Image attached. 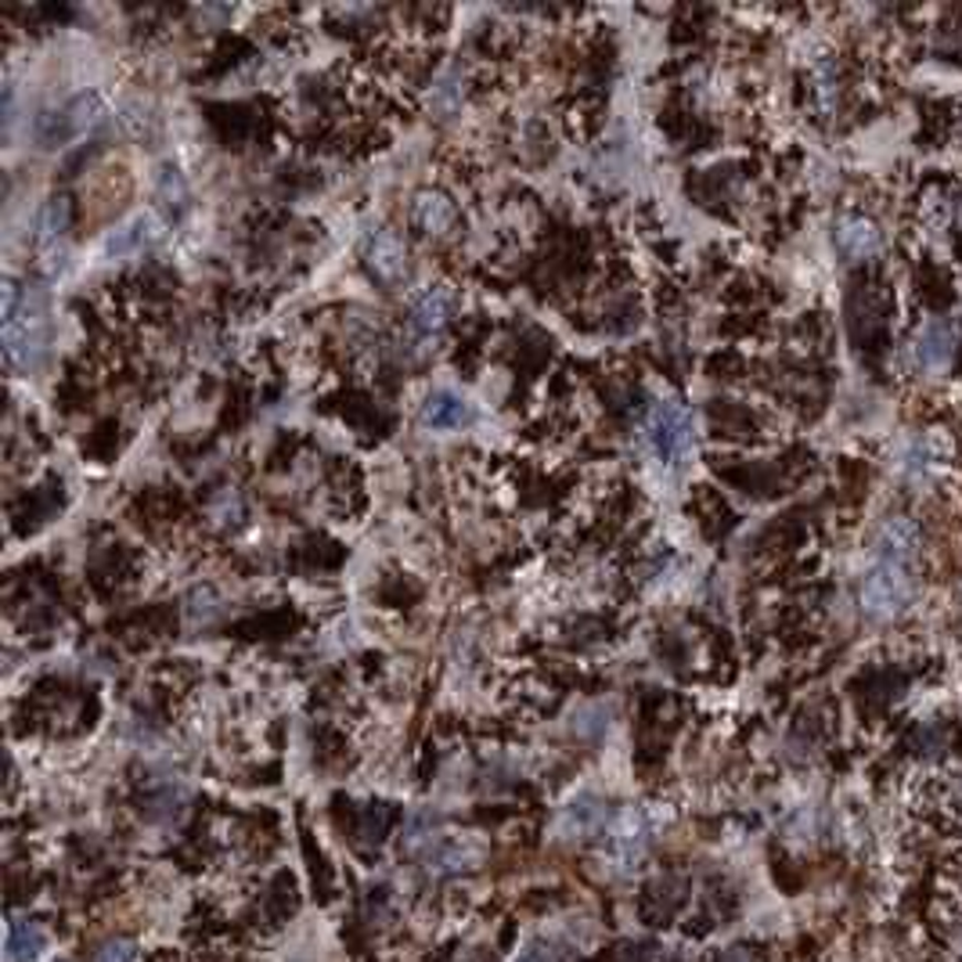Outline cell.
Listing matches in <instances>:
<instances>
[{
	"label": "cell",
	"instance_id": "2e32d148",
	"mask_svg": "<svg viewBox=\"0 0 962 962\" xmlns=\"http://www.w3.org/2000/svg\"><path fill=\"white\" fill-rule=\"evenodd\" d=\"M47 948V933L40 923H30V919H22V923H11L8 930V959L11 962H33L44 955Z\"/></svg>",
	"mask_w": 962,
	"mask_h": 962
},
{
	"label": "cell",
	"instance_id": "52a82bcc",
	"mask_svg": "<svg viewBox=\"0 0 962 962\" xmlns=\"http://www.w3.org/2000/svg\"><path fill=\"white\" fill-rule=\"evenodd\" d=\"M411 228L419 231L422 239H447L458 224V205L447 191L440 188H422L411 195V210H408Z\"/></svg>",
	"mask_w": 962,
	"mask_h": 962
},
{
	"label": "cell",
	"instance_id": "277c9868",
	"mask_svg": "<svg viewBox=\"0 0 962 962\" xmlns=\"http://www.w3.org/2000/svg\"><path fill=\"white\" fill-rule=\"evenodd\" d=\"M955 347H959V332L948 318H927L916 328L912 336V364L923 376H941L952 368L955 361Z\"/></svg>",
	"mask_w": 962,
	"mask_h": 962
},
{
	"label": "cell",
	"instance_id": "9c48e42d",
	"mask_svg": "<svg viewBox=\"0 0 962 962\" xmlns=\"http://www.w3.org/2000/svg\"><path fill=\"white\" fill-rule=\"evenodd\" d=\"M941 447L933 436H909L905 444L898 447V458H895V469L909 487L927 490L933 479L941 473Z\"/></svg>",
	"mask_w": 962,
	"mask_h": 962
},
{
	"label": "cell",
	"instance_id": "8992f818",
	"mask_svg": "<svg viewBox=\"0 0 962 962\" xmlns=\"http://www.w3.org/2000/svg\"><path fill=\"white\" fill-rule=\"evenodd\" d=\"M455 307H458V293L451 285H430L411 299L408 307V325L411 332L419 339H433L440 336L444 328L455 318Z\"/></svg>",
	"mask_w": 962,
	"mask_h": 962
},
{
	"label": "cell",
	"instance_id": "ba28073f",
	"mask_svg": "<svg viewBox=\"0 0 962 962\" xmlns=\"http://www.w3.org/2000/svg\"><path fill=\"white\" fill-rule=\"evenodd\" d=\"M833 239L847 264H865V260H876L884 253V231H879L873 216H861V213H847L836 220Z\"/></svg>",
	"mask_w": 962,
	"mask_h": 962
},
{
	"label": "cell",
	"instance_id": "5bb4252c",
	"mask_svg": "<svg viewBox=\"0 0 962 962\" xmlns=\"http://www.w3.org/2000/svg\"><path fill=\"white\" fill-rule=\"evenodd\" d=\"M68 224H73V205H68V199H62V195L47 199L36 210V224H33L36 250L40 253L59 250V242H65V235H68Z\"/></svg>",
	"mask_w": 962,
	"mask_h": 962
},
{
	"label": "cell",
	"instance_id": "ffe728a7",
	"mask_svg": "<svg viewBox=\"0 0 962 962\" xmlns=\"http://www.w3.org/2000/svg\"><path fill=\"white\" fill-rule=\"evenodd\" d=\"M130 959H134V941H127V938L105 941L98 948V955H94V962H130Z\"/></svg>",
	"mask_w": 962,
	"mask_h": 962
},
{
	"label": "cell",
	"instance_id": "7c38bea8",
	"mask_svg": "<svg viewBox=\"0 0 962 962\" xmlns=\"http://www.w3.org/2000/svg\"><path fill=\"white\" fill-rule=\"evenodd\" d=\"M419 419H422L425 430L455 433V430H462V425L473 422V404L455 390H430L419 408Z\"/></svg>",
	"mask_w": 962,
	"mask_h": 962
},
{
	"label": "cell",
	"instance_id": "9a60e30c",
	"mask_svg": "<svg viewBox=\"0 0 962 962\" xmlns=\"http://www.w3.org/2000/svg\"><path fill=\"white\" fill-rule=\"evenodd\" d=\"M610 836H613L616 855H621L624 861H631V858L642 855L645 841H649V826H645V818L638 815V811H624V815L613 818Z\"/></svg>",
	"mask_w": 962,
	"mask_h": 962
},
{
	"label": "cell",
	"instance_id": "7a4b0ae2",
	"mask_svg": "<svg viewBox=\"0 0 962 962\" xmlns=\"http://www.w3.org/2000/svg\"><path fill=\"white\" fill-rule=\"evenodd\" d=\"M642 436H645V447L656 455V462H664V465L689 462L693 447H696L689 408L675 401V397H659V401H653L649 411H645Z\"/></svg>",
	"mask_w": 962,
	"mask_h": 962
},
{
	"label": "cell",
	"instance_id": "3957f363",
	"mask_svg": "<svg viewBox=\"0 0 962 962\" xmlns=\"http://www.w3.org/2000/svg\"><path fill=\"white\" fill-rule=\"evenodd\" d=\"M912 595H916L912 567H898V562L876 559L873 567L861 573L858 602L873 621H895V616L912 602Z\"/></svg>",
	"mask_w": 962,
	"mask_h": 962
},
{
	"label": "cell",
	"instance_id": "ac0fdd59",
	"mask_svg": "<svg viewBox=\"0 0 962 962\" xmlns=\"http://www.w3.org/2000/svg\"><path fill=\"white\" fill-rule=\"evenodd\" d=\"M602 826H606V811H602L595 801H577L567 815H562V833L567 836H595Z\"/></svg>",
	"mask_w": 962,
	"mask_h": 962
},
{
	"label": "cell",
	"instance_id": "30bf717a",
	"mask_svg": "<svg viewBox=\"0 0 962 962\" xmlns=\"http://www.w3.org/2000/svg\"><path fill=\"white\" fill-rule=\"evenodd\" d=\"M923 548V533L912 516H887L876 530V559L898 562V567H912Z\"/></svg>",
	"mask_w": 962,
	"mask_h": 962
},
{
	"label": "cell",
	"instance_id": "6da1fadb",
	"mask_svg": "<svg viewBox=\"0 0 962 962\" xmlns=\"http://www.w3.org/2000/svg\"><path fill=\"white\" fill-rule=\"evenodd\" d=\"M47 342V304L36 288L4 282V353L11 368H30Z\"/></svg>",
	"mask_w": 962,
	"mask_h": 962
},
{
	"label": "cell",
	"instance_id": "44dd1931",
	"mask_svg": "<svg viewBox=\"0 0 962 962\" xmlns=\"http://www.w3.org/2000/svg\"><path fill=\"white\" fill-rule=\"evenodd\" d=\"M721 962H753V959H750V955L743 952V948H736V952H728V955H725Z\"/></svg>",
	"mask_w": 962,
	"mask_h": 962
},
{
	"label": "cell",
	"instance_id": "5b68a950",
	"mask_svg": "<svg viewBox=\"0 0 962 962\" xmlns=\"http://www.w3.org/2000/svg\"><path fill=\"white\" fill-rule=\"evenodd\" d=\"M361 256H364V267L372 271V278H379L382 285H390V288L401 285L408 278V271H411L408 245L390 228L368 231L364 242H361Z\"/></svg>",
	"mask_w": 962,
	"mask_h": 962
},
{
	"label": "cell",
	"instance_id": "e0dca14e",
	"mask_svg": "<svg viewBox=\"0 0 962 962\" xmlns=\"http://www.w3.org/2000/svg\"><path fill=\"white\" fill-rule=\"evenodd\" d=\"M479 861V847L473 841H440L430 855V865L440 873H465Z\"/></svg>",
	"mask_w": 962,
	"mask_h": 962
},
{
	"label": "cell",
	"instance_id": "8fae6325",
	"mask_svg": "<svg viewBox=\"0 0 962 962\" xmlns=\"http://www.w3.org/2000/svg\"><path fill=\"white\" fill-rule=\"evenodd\" d=\"M159 239H162V224H159V220L152 213H137L130 220H123V224L113 231V235L105 239V253L116 256V260L145 256Z\"/></svg>",
	"mask_w": 962,
	"mask_h": 962
},
{
	"label": "cell",
	"instance_id": "4fadbf2b",
	"mask_svg": "<svg viewBox=\"0 0 962 962\" xmlns=\"http://www.w3.org/2000/svg\"><path fill=\"white\" fill-rule=\"evenodd\" d=\"M105 116V102L98 94H76L62 113H54V130L44 137L47 145H59V141H73V137L87 134L94 123Z\"/></svg>",
	"mask_w": 962,
	"mask_h": 962
},
{
	"label": "cell",
	"instance_id": "d6986e66",
	"mask_svg": "<svg viewBox=\"0 0 962 962\" xmlns=\"http://www.w3.org/2000/svg\"><path fill=\"white\" fill-rule=\"evenodd\" d=\"M159 199H162V205H177V210H181L184 205V184H181V177H177L173 170H162V177H159Z\"/></svg>",
	"mask_w": 962,
	"mask_h": 962
},
{
	"label": "cell",
	"instance_id": "7402d4cb",
	"mask_svg": "<svg viewBox=\"0 0 962 962\" xmlns=\"http://www.w3.org/2000/svg\"><path fill=\"white\" fill-rule=\"evenodd\" d=\"M519 962H548V955L541 952V948H530V952L519 959Z\"/></svg>",
	"mask_w": 962,
	"mask_h": 962
}]
</instances>
